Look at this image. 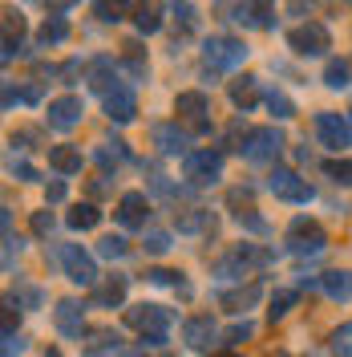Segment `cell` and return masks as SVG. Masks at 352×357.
Segmentation results:
<instances>
[{
    "label": "cell",
    "mask_w": 352,
    "mask_h": 357,
    "mask_svg": "<svg viewBox=\"0 0 352 357\" xmlns=\"http://www.w3.org/2000/svg\"><path fill=\"white\" fill-rule=\"evenodd\" d=\"M170 321H175V312L162 309V305H134V309H126V325H134L146 345H166ZM146 345H142V349H146Z\"/></svg>",
    "instance_id": "cell-1"
},
{
    "label": "cell",
    "mask_w": 352,
    "mask_h": 357,
    "mask_svg": "<svg viewBox=\"0 0 352 357\" xmlns=\"http://www.w3.org/2000/svg\"><path fill=\"white\" fill-rule=\"evenodd\" d=\"M284 151V134L275 130V126H255V130L243 134L239 142V155L243 162H251V167H264V162H275Z\"/></svg>",
    "instance_id": "cell-2"
},
{
    "label": "cell",
    "mask_w": 352,
    "mask_h": 357,
    "mask_svg": "<svg viewBox=\"0 0 352 357\" xmlns=\"http://www.w3.org/2000/svg\"><path fill=\"white\" fill-rule=\"evenodd\" d=\"M57 260H61V268H65V276L73 280V284L97 289V264H93V256H89L81 244H61Z\"/></svg>",
    "instance_id": "cell-3"
},
{
    "label": "cell",
    "mask_w": 352,
    "mask_h": 357,
    "mask_svg": "<svg viewBox=\"0 0 352 357\" xmlns=\"http://www.w3.org/2000/svg\"><path fill=\"white\" fill-rule=\"evenodd\" d=\"M324 244H328V236H324V227L316 220H308V215L291 220V227H287V248H291L296 256H320Z\"/></svg>",
    "instance_id": "cell-4"
},
{
    "label": "cell",
    "mask_w": 352,
    "mask_h": 357,
    "mask_svg": "<svg viewBox=\"0 0 352 357\" xmlns=\"http://www.w3.org/2000/svg\"><path fill=\"white\" fill-rule=\"evenodd\" d=\"M287 45L300 53V57H324L332 49V37H328V29L320 21H308V24H300V29H291L287 33Z\"/></svg>",
    "instance_id": "cell-5"
},
{
    "label": "cell",
    "mask_w": 352,
    "mask_h": 357,
    "mask_svg": "<svg viewBox=\"0 0 352 357\" xmlns=\"http://www.w3.org/2000/svg\"><path fill=\"white\" fill-rule=\"evenodd\" d=\"M202 57H207L211 69H235L247 61V45L239 37H211V41L202 45Z\"/></svg>",
    "instance_id": "cell-6"
},
{
    "label": "cell",
    "mask_w": 352,
    "mask_h": 357,
    "mask_svg": "<svg viewBox=\"0 0 352 357\" xmlns=\"http://www.w3.org/2000/svg\"><path fill=\"white\" fill-rule=\"evenodd\" d=\"M182 175L191 178L195 187H207L223 175V151H191L182 158Z\"/></svg>",
    "instance_id": "cell-7"
},
{
    "label": "cell",
    "mask_w": 352,
    "mask_h": 357,
    "mask_svg": "<svg viewBox=\"0 0 352 357\" xmlns=\"http://www.w3.org/2000/svg\"><path fill=\"white\" fill-rule=\"evenodd\" d=\"M267 191H271L275 199H287V203H312L308 178H300L296 171H287V167H275V171L267 175Z\"/></svg>",
    "instance_id": "cell-8"
},
{
    "label": "cell",
    "mask_w": 352,
    "mask_h": 357,
    "mask_svg": "<svg viewBox=\"0 0 352 357\" xmlns=\"http://www.w3.org/2000/svg\"><path fill=\"white\" fill-rule=\"evenodd\" d=\"M316 138L328 146V151H349L352 146V122L344 118V114H316Z\"/></svg>",
    "instance_id": "cell-9"
},
{
    "label": "cell",
    "mask_w": 352,
    "mask_h": 357,
    "mask_svg": "<svg viewBox=\"0 0 352 357\" xmlns=\"http://www.w3.org/2000/svg\"><path fill=\"white\" fill-rule=\"evenodd\" d=\"M81 114H86V102L77 98V93H65V98H57V102H49V126L53 130H73L77 122H81Z\"/></svg>",
    "instance_id": "cell-10"
},
{
    "label": "cell",
    "mask_w": 352,
    "mask_h": 357,
    "mask_svg": "<svg viewBox=\"0 0 352 357\" xmlns=\"http://www.w3.org/2000/svg\"><path fill=\"white\" fill-rule=\"evenodd\" d=\"M146 220H150V199L142 191H126L118 199V223L134 231V227H146Z\"/></svg>",
    "instance_id": "cell-11"
},
{
    "label": "cell",
    "mask_w": 352,
    "mask_h": 357,
    "mask_svg": "<svg viewBox=\"0 0 352 357\" xmlns=\"http://www.w3.org/2000/svg\"><path fill=\"white\" fill-rule=\"evenodd\" d=\"M126 289H130V280L126 276H106V280H97V289H93V305L97 309H118L122 301H126Z\"/></svg>",
    "instance_id": "cell-12"
},
{
    "label": "cell",
    "mask_w": 352,
    "mask_h": 357,
    "mask_svg": "<svg viewBox=\"0 0 352 357\" xmlns=\"http://www.w3.org/2000/svg\"><path fill=\"white\" fill-rule=\"evenodd\" d=\"M106 114H110V122H130L134 114H138V98H134L130 86H118L106 93Z\"/></svg>",
    "instance_id": "cell-13"
},
{
    "label": "cell",
    "mask_w": 352,
    "mask_h": 357,
    "mask_svg": "<svg viewBox=\"0 0 352 357\" xmlns=\"http://www.w3.org/2000/svg\"><path fill=\"white\" fill-rule=\"evenodd\" d=\"M175 110L182 114V118H195V130H207V110H211L207 93H198V89L178 93V98H175Z\"/></svg>",
    "instance_id": "cell-14"
},
{
    "label": "cell",
    "mask_w": 352,
    "mask_h": 357,
    "mask_svg": "<svg viewBox=\"0 0 352 357\" xmlns=\"http://www.w3.org/2000/svg\"><path fill=\"white\" fill-rule=\"evenodd\" d=\"M53 321H57V333L61 337H81V321H86V309L77 301H57L53 309Z\"/></svg>",
    "instance_id": "cell-15"
},
{
    "label": "cell",
    "mask_w": 352,
    "mask_h": 357,
    "mask_svg": "<svg viewBox=\"0 0 352 357\" xmlns=\"http://www.w3.org/2000/svg\"><path fill=\"white\" fill-rule=\"evenodd\" d=\"M154 142H158V151H162V155H191V151H186V146H191V138H186V134L178 130L175 122H158L154 126Z\"/></svg>",
    "instance_id": "cell-16"
},
{
    "label": "cell",
    "mask_w": 352,
    "mask_h": 357,
    "mask_svg": "<svg viewBox=\"0 0 352 357\" xmlns=\"http://www.w3.org/2000/svg\"><path fill=\"white\" fill-rule=\"evenodd\" d=\"M81 151L77 146H69V142H61V146H49V167L57 171V175H81Z\"/></svg>",
    "instance_id": "cell-17"
},
{
    "label": "cell",
    "mask_w": 352,
    "mask_h": 357,
    "mask_svg": "<svg viewBox=\"0 0 352 357\" xmlns=\"http://www.w3.org/2000/svg\"><path fill=\"white\" fill-rule=\"evenodd\" d=\"M21 33H24V17L17 13V8H8V13H4V53H0L4 66H8L17 53H24L21 49Z\"/></svg>",
    "instance_id": "cell-18"
},
{
    "label": "cell",
    "mask_w": 352,
    "mask_h": 357,
    "mask_svg": "<svg viewBox=\"0 0 352 357\" xmlns=\"http://www.w3.org/2000/svg\"><path fill=\"white\" fill-rule=\"evenodd\" d=\"M235 21L243 29H271L275 24V8L271 4H239L235 8Z\"/></svg>",
    "instance_id": "cell-19"
},
{
    "label": "cell",
    "mask_w": 352,
    "mask_h": 357,
    "mask_svg": "<svg viewBox=\"0 0 352 357\" xmlns=\"http://www.w3.org/2000/svg\"><path fill=\"white\" fill-rule=\"evenodd\" d=\"M215 333H219V329H215V321H211V317H191V321L182 325V337H186V345H191V349H207Z\"/></svg>",
    "instance_id": "cell-20"
},
{
    "label": "cell",
    "mask_w": 352,
    "mask_h": 357,
    "mask_svg": "<svg viewBox=\"0 0 352 357\" xmlns=\"http://www.w3.org/2000/svg\"><path fill=\"white\" fill-rule=\"evenodd\" d=\"M118 86H122V82L113 77V61H110V57H97V61L89 66V89H97V93L106 98V93L118 89Z\"/></svg>",
    "instance_id": "cell-21"
},
{
    "label": "cell",
    "mask_w": 352,
    "mask_h": 357,
    "mask_svg": "<svg viewBox=\"0 0 352 357\" xmlns=\"http://www.w3.org/2000/svg\"><path fill=\"white\" fill-rule=\"evenodd\" d=\"M320 289L328 292L332 301H352V272H344V268L324 272V276H320Z\"/></svg>",
    "instance_id": "cell-22"
},
{
    "label": "cell",
    "mask_w": 352,
    "mask_h": 357,
    "mask_svg": "<svg viewBox=\"0 0 352 357\" xmlns=\"http://www.w3.org/2000/svg\"><path fill=\"white\" fill-rule=\"evenodd\" d=\"M259 284H247V289H235V292H219V305L227 312H243V309H251L255 301H259Z\"/></svg>",
    "instance_id": "cell-23"
},
{
    "label": "cell",
    "mask_w": 352,
    "mask_h": 357,
    "mask_svg": "<svg viewBox=\"0 0 352 357\" xmlns=\"http://www.w3.org/2000/svg\"><path fill=\"white\" fill-rule=\"evenodd\" d=\"M231 102H235L239 110H251V106L259 102V82H255V77H235V82H231Z\"/></svg>",
    "instance_id": "cell-24"
},
{
    "label": "cell",
    "mask_w": 352,
    "mask_h": 357,
    "mask_svg": "<svg viewBox=\"0 0 352 357\" xmlns=\"http://www.w3.org/2000/svg\"><path fill=\"white\" fill-rule=\"evenodd\" d=\"M102 223V211L93 207V203H77L73 211H69V227H77V231H89V227H97Z\"/></svg>",
    "instance_id": "cell-25"
},
{
    "label": "cell",
    "mask_w": 352,
    "mask_h": 357,
    "mask_svg": "<svg viewBox=\"0 0 352 357\" xmlns=\"http://www.w3.org/2000/svg\"><path fill=\"white\" fill-rule=\"evenodd\" d=\"M69 37V24L61 21V17H53V21H45L41 24V33H37V45L41 49H49V45H61Z\"/></svg>",
    "instance_id": "cell-26"
},
{
    "label": "cell",
    "mask_w": 352,
    "mask_h": 357,
    "mask_svg": "<svg viewBox=\"0 0 352 357\" xmlns=\"http://www.w3.org/2000/svg\"><path fill=\"white\" fill-rule=\"evenodd\" d=\"M134 24H138V33H158L162 29V8L158 4H142L134 13Z\"/></svg>",
    "instance_id": "cell-27"
},
{
    "label": "cell",
    "mask_w": 352,
    "mask_h": 357,
    "mask_svg": "<svg viewBox=\"0 0 352 357\" xmlns=\"http://www.w3.org/2000/svg\"><path fill=\"white\" fill-rule=\"evenodd\" d=\"M126 155H130V151H126V142H122V138H113V142H102V146L93 151V158H97L102 167H110V162H122Z\"/></svg>",
    "instance_id": "cell-28"
},
{
    "label": "cell",
    "mask_w": 352,
    "mask_h": 357,
    "mask_svg": "<svg viewBox=\"0 0 352 357\" xmlns=\"http://www.w3.org/2000/svg\"><path fill=\"white\" fill-rule=\"evenodd\" d=\"M126 252H130V244L122 236H102L97 240V256H106V260H122Z\"/></svg>",
    "instance_id": "cell-29"
},
{
    "label": "cell",
    "mask_w": 352,
    "mask_h": 357,
    "mask_svg": "<svg viewBox=\"0 0 352 357\" xmlns=\"http://www.w3.org/2000/svg\"><path fill=\"white\" fill-rule=\"evenodd\" d=\"M291 309H296V292L284 289V292H275V296H271V309H267V317H271V321H284Z\"/></svg>",
    "instance_id": "cell-30"
},
{
    "label": "cell",
    "mask_w": 352,
    "mask_h": 357,
    "mask_svg": "<svg viewBox=\"0 0 352 357\" xmlns=\"http://www.w3.org/2000/svg\"><path fill=\"white\" fill-rule=\"evenodd\" d=\"M324 175H328L332 183L352 187V158H332V162H324Z\"/></svg>",
    "instance_id": "cell-31"
},
{
    "label": "cell",
    "mask_w": 352,
    "mask_h": 357,
    "mask_svg": "<svg viewBox=\"0 0 352 357\" xmlns=\"http://www.w3.org/2000/svg\"><path fill=\"white\" fill-rule=\"evenodd\" d=\"M267 110L275 114V118H291V114H296V106H291V98H287V93H280V89H267Z\"/></svg>",
    "instance_id": "cell-32"
},
{
    "label": "cell",
    "mask_w": 352,
    "mask_h": 357,
    "mask_svg": "<svg viewBox=\"0 0 352 357\" xmlns=\"http://www.w3.org/2000/svg\"><path fill=\"white\" fill-rule=\"evenodd\" d=\"M349 61H328V69H324V82H328L332 89H344L349 86Z\"/></svg>",
    "instance_id": "cell-33"
},
{
    "label": "cell",
    "mask_w": 352,
    "mask_h": 357,
    "mask_svg": "<svg viewBox=\"0 0 352 357\" xmlns=\"http://www.w3.org/2000/svg\"><path fill=\"white\" fill-rule=\"evenodd\" d=\"M126 69H130V77H146V61H142V49L138 45H126Z\"/></svg>",
    "instance_id": "cell-34"
},
{
    "label": "cell",
    "mask_w": 352,
    "mask_h": 357,
    "mask_svg": "<svg viewBox=\"0 0 352 357\" xmlns=\"http://www.w3.org/2000/svg\"><path fill=\"white\" fill-rule=\"evenodd\" d=\"M146 280H150V284H182V272H170V268H150V272H146Z\"/></svg>",
    "instance_id": "cell-35"
},
{
    "label": "cell",
    "mask_w": 352,
    "mask_h": 357,
    "mask_svg": "<svg viewBox=\"0 0 352 357\" xmlns=\"http://www.w3.org/2000/svg\"><path fill=\"white\" fill-rule=\"evenodd\" d=\"M170 13H175V21L182 24V33H191V29L198 24V17H195V4H175Z\"/></svg>",
    "instance_id": "cell-36"
},
{
    "label": "cell",
    "mask_w": 352,
    "mask_h": 357,
    "mask_svg": "<svg viewBox=\"0 0 352 357\" xmlns=\"http://www.w3.org/2000/svg\"><path fill=\"white\" fill-rule=\"evenodd\" d=\"M235 220H239V227H247V231H255V236H267V223L255 215V211H235Z\"/></svg>",
    "instance_id": "cell-37"
},
{
    "label": "cell",
    "mask_w": 352,
    "mask_h": 357,
    "mask_svg": "<svg viewBox=\"0 0 352 357\" xmlns=\"http://www.w3.org/2000/svg\"><path fill=\"white\" fill-rule=\"evenodd\" d=\"M24 349H29V341H24L21 333H4V349H0V357H21Z\"/></svg>",
    "instance_id": "cell-38"
},
{
    "label": "cell",
    "mask_w": 352,
    "mask_h": 357,
    "mask_svg": "<svg viewBox=\"0 0 352 357\" xmlns=\"http://www.w3.org/2000/svg\"><path fill=\"white\" fill-rule=\"evenodd\" d=\"M332 345H336V357H352V325H344V329H336V337H332Z\"/></svg>",
    "instance_id": "cell-39"
},
{
    "label": "cell",
    "mask_w": 352,
    "mask_h": 357,
    "mask_svg": "<svg viewBox=\"0 0 352 357\" xmlns=\"http://www.w3.org/2000/svg\"><path fill=\"white\" fill-rule=\"evenodd\" d=\"M146 252H150V256L170 252V236H166V231H150V236H146Z\"/></svg>",
    "instance_id": "cell-40"
},
{
    "label": "cell",
    "mask_w": 352,
    "mask_h": 357,
    "mask_svg": "<svg viewBox=\"0 0 352 357\" xmlns=\"http://www.w3.org/2000/svg\"><path fill=\"white\" fill-rule=\"evenodd\" d=\"M53 211H37V215H33V236H49V231H53Z\"/></svg>",
    "instance_id": "cell-41"
},
{
    "label": "cell",
    "mask_w": 352,
    "mask_h": 357,
    "mask_svg": "<svg viewBox=\"0 0 352 357\" xmlns=\"http://www.w3.org/2000/svg\"><path fill=\"white\" fill-rule=\"evenodd\" d=\"M198 227H207V211H191L178 220V231H198Z\"/></svg>",
    "instance_id": "cell-42"
},
{
    "label": "cell",
    "mask_w": 352,
    "mask_h": 357,
    "mask_svg": "<svg viewBox=\"0 0 352 357\" xmlns=\"http://www.w3.org/2000/svg\"><path fill=\"white\" fill-rule=\"evenodd\" d=\"M93 13H97L106 24H118V21H122V4H93Z\"/></svg>",
    "instance_id": "cell-43"
},
{
    "label": "cell",
    "mask_w": 352,
    "mask_h": 357,
    "mask_svg": "<svg viewBox=\"0 0 352 357\" xmlns=\"http://www.w3.org/2000/svg\"><path fill=\"white\" fill-rule=\"evenodd\" d=\"M251 333H255V329H251V321H243V325H231V329H227V345H239V341H247Z\"/></svg>",
    "instance_id": "cell-44"
},
{
    "label": "cell",
    "mask_w": 352,
    "mask_h": 357,
    "mask_svg": "<svg viewBox=\"0 0 352 357\" xmlns=\"http://www.w3.org/2000/svg\"><path fill=\"white\" fill-rule=\"evenodd\" d=\"M17 292H21V301L29 305V309H37V305L45 301V292H41V289H33V284H17Z\"/></svg>",
    "instance_id": "cell-45"
},
{
    "label": "cell",
    "mask_w": 352,
    "mask_h": 357,
    "mask_svg": "<svg viewBox=\"0 0 352 357\" xmlns=\"http://www.w3.org/2000/svg\"><path fill=\"white\" fill-rule=\"evenodd\" d=\"M8 171H13L17 178H24V183H37V167H29V162H17V158H13V167H8Z\"/></svg>",
    "instance_id": "cell-46"
},
{
    "label": "cell",
    "mask_w": 352,
    "mask_h": 357,
    "mask_svg": "<svg viewBox=\"0 0 352 357\" xmlns=\"http://www.w3.org/2000/svg\"><path fill=\"white\" fill-rule=\"evenodd\" d=\"M113 191V183H110V175H97L93 183H89V195H110Z\"/></svg>",
    "instance_id": "cell-47"
},
{
    "label": "cell",
    "mask_w": 352,
    "mask_h": 357,
    "mask_svg": "<svg viewBox=\"0 0 352 357\" xmlns=\"http://www.w3.org/2000/svg\"><path fill=\"white\" fill-rule=\"evenodd\" d=\"M227 203H231V207H239V203H251V187H235V191H227Z\"/></svg>",
    "instance_id": "cell-48"
},
{
    "label": "cell",
    "mask_w": 352,
    "mask_h": 357,
    "mask_svg": "<svg viewBox=\"0 0 352 357\" xmlns=\"http://www.w3.org/2000/svg\"><path fill=\"white\" fill-rule=\"evenodd\" d=\"M65 195H69V191H65V183H61V178H53V183H49V203H61Z\"/></svg>",
    "instance_id": "cell-49"
},
{
    "label": "cell",
    "mask_w": 352,
    "mask_h": 357,
    "mask_svg": "<svg viewBox=\"0 0 352 357\" xmlns=\"http://www.w3.org/2000/svg\"><path fill=\"white\" fill-rule=\"evenodd\" d=\"M21 98L29 102V106H37V102H41V86H37V82H29V86L21 89Z\"/></svg>",
    "instance_id": "cell-50"
},
{
    "label": "cell",
    "mask_w": 352,
    "mask_h": 357,
    "mask_svg": "<svg viewBox=\"0 0 352 357\" xmlns=\"http://www.w3.org/2000/svg\"><path fill=\"white\" fill-rule=\"evenodd\" d=\"M13 102H17V89H13V82H4V110H13Z\"/></svg>",
    "instance_id": "cell-51"
},
{
    "label": "cell",
    "mask_w": 352,
    "mask_h": 357,
    "mask_svg": "<svg viewBox=\"0 0 352 357\" xmlns=\"http://www.w3.org/2000/svg\"><path fill=\"white\" fill-rule=\"evenodd\" d=\"M126 357H150L146 349H126Z\"/></svg>",
    "instance_id": "cell-52"
},
{
    "label": "cell",
    "mask_w": 352,
    "mask_h": 357,
    "mask_svg": "<svg viewBox=\"0 0 352 357\" xmlns=\"http://www.w3.org/2000/svg\"><path fill=\"white\" fill-rule=\"evenodd\" d=\"M219 357H243V354H219Z\"/></svg>",
    "instance_id": "cell-53"
},
{
    "label": "cell",
    "mask_w": 352,
    "mask_h": 357,
    "mask_svg": "<svg viewBox=\"0 0 352 357\" xmlns=\"http://www.w3.org/2000/svg\"><path fill=\"white\" fill-rule=\"evenodd\" d=\"M45 357H61V354H57V349H53V354H45Z\"/></svg>",
    "instance_id": "cell-54"
},
{
    "label": "cell",
    "mask_w": 352,
    "mask_h": 357,
    "mask_svg": "<svg viewBox=\"0 0 352 357\" xmlns=\"http://www.w3.org/2000/svg\"><path fill=\"white\" fill-rule=\"evenodd\" d=\"M349 122H352V118H349Z\"/></svg>",
    "instance_id": "cell-55"
}]
</instances>
